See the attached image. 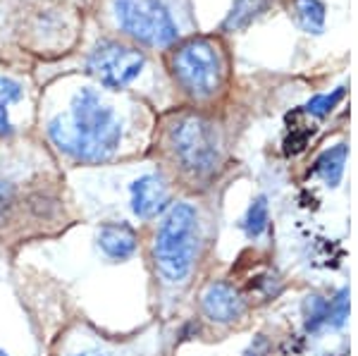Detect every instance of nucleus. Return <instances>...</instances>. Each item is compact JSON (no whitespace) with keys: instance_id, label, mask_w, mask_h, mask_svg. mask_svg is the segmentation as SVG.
Here are the masks:
<instances>
[{"instance_id":"nucleus-1","label":"nucleus","mask_w":358,"mask_h":356,"mask_svg":"<svg viewBox=\"0 0 358 356\" xmlns=\"http://www.w3.org/2000/svg\"><path fill=\"white\" fill-rule=\"evenodd\" d=\"M48 134L67 156L98 163L110 158L122 141V120L94 89H79L69 111L48 124Z\"/></svg>"},{"instance_id":"nucleus-2","label":"nucleus","mask_w":358,"mask_h":356,"mask_svg":"<svg viewBox=\"0 0 358 356\" xmlns=\"http://www.w3.org/2000/svg\"><path fill=\"white\" fill-rule=\"evenodd\" d=\"M201 242L199 208L189 201L172 204L153 237V266L160 283L167 287L187 285L199 263Z\"/></svg>"},{"instance_id":"nucleus-3","label":"nucleus","mask_w":358,"mask_h":356,"mask_svg":"<svg viewBox=\"0 0 358 356\" xmlns=\"http://www.w3.org/2000/svg\"><path fill=\"white\" fill-rule=\"evenodd\" d=\"M170 70L184 94L194 101H213L227 82V55L217 38L196 36L172 50Z\"/></svg>"},{"instance_id":"nucleus-4","label":"nucleus","mask_w":358,"mask_h":356,"mask_svg":"<svg viewBox=\"0 0 358 356\" xmlns=\"http://www.w3.org/2000/svg\"><path fill=\"white\" fill-rule=\"evenodd\" d=\"M167 141L177 165L194 180H208L222 165V131L206 115L187 113L175 118Z\"/></svg>"},{"instance_id":"nucleus-5","label":"nucleus","mask_w":358,"mask_h":356,"mask_svg":"<svg viewBox=\"0 0 358 356\" xmlns=\"http://www.w3.org/2000/svg\"><path fill=\"white\" fill-rule=\"evenodd\" d=\"M120 27L136 41L167 48L179 38V27L160 0H115Z\"/></svg>"},{"instance_id":"nucleus-6","label":"nucleus","mask_w":358,"mask_h":356,"mask_svg":"<svg viewBox=\"0 0 358 356\" xmlns=\"http://www.w3.org/2000/svg\"><path fill=\"white\" fill-rule=\"evenodd\" d=\"M143 57L141 50L129 48L122 43H101L89 57V70L101 84L113 86V89H122L129 82H134L138 72L143 70Z\"/></svg>"},{"instance_id":"nucleus-7","label":"nucleus","mask_w":358,"mask_h":356,"mask_svg":"<svg viewBox=\"0 0 358 356\" xmlns=\"http://www.w3.org/2000/svg\"><path fill=\"white\" fill-rule=\"evenodd\" d=\"M201 311L210 323L215 325H232L246 313V299L239 294L234 285L215 280L201 294Z\"/></svg>"},{"instance_id":"nucleus-8","label":"nucleus","mask_w":358,"mask_h":356,"mask_svg":"<svg viewBox=\"0 0 358 356\" xmlns=\"http://www.w3.org/2000/svg\"><path fill=\"white\" fill-rule=\"evenodd\" d=\"M167 208H170V187L160 175L148 172L131 185V211L136 218L151 220V218L165 213Z\"/></svg>"},{"instance_id":"nucleus-9","label":"nucleus","mask_w":358,"mask_h":356,"mask_svg":"<svg viewBox=\"0 0 358 356\" xmlns=\"http://www.w3.org/2000/svg\"><path fill=\"white\" fill-rule=\"evenodd\" d=\"M136 232L127 222H106L98 232V246L113 261H127L136 251Z\"/></svg>"},{"instance_id":"nucleus-10","label":"nucleus","mask_w":358,"mask_h":356,"mask_svg":"<svg viewBox=\"0 0 358 356\" xmlns=\"http://www.w3.org/2000/svg\"><path fill=\"white\" fill-rule=\"evenodd\" d=\"M289 17L301 31L306 34H322L325 31L327 8L322 0H289Z\"/></svg>"},{"instance_id":"nucleus-11","label":"nucleus","mask_w":358,"mask_h":356,"mask_svg":"<svg viewBox=\"0 0 358 356\" xmlns=\"http://www.w3.org/2000/svg\"><path fill=\"white\" fill-rule=\"evenodd\" d=\"M275 3H280V0H234L227 20L222 22V29L224 31H244L251 22L263 17Z\"/></svg>"},{"instance_id":"nucleus-12","label":"nucleus","mask_w":358,"mask_h":356,"mask_svg":"<svg viewBox=\"0 0 358 356\" xmlns=\"http://www.w3.org/2000/svg\"><path fill=\"white\" fill-rule=\"evenodd\" d=\"M346 143H337V146L327 148L320 158L315 160V175L325 182L327 187H337L344 177V165H346Z\"/></svg>"},{"instance_id":"nucleus-13","label":"nucleus","mask_w":358,"mask_h":356,"mask_svg":"<svg viewBox=\"0 0 358 356\" xmlns=\"http://www.w3.org/2000/svg\"><path fill=\"white\" fill-rule=\"evenodd\" d=\"M241 227H244L248 239H258V237H263V234L268 232V227H270V206H268V201H265L263 197H258L251 206H248Z\"/></svg>"},{"instance_id":"nucleus-14","label":"nucleus","mask_w":358,"mask_h":356,"mask_svg":"<svg viewBox=\"0 0 358 356\" xmlns=\"http://www.w3.org/2000/svg\"><path fill=\"white\" fill-rule=\"evenodd\" d=\"M20 99H22V86L10 77H0V136L13 134V122L8 118V111Z\"/></svg>"},{"instance_id":"nucleus-15","label":"nucleus","mask_w":358,"mask_h":356,"mask_svg":"<svg viewBox=\"0 0 358 356\" xmlns=\"http://www.w3.org/2000/svg\"><path fill=\"white\" fill-rule=\"evenodd\" d=\"M303 320H306V330L317 332L322 328H327V299L322 297H308L303 301Z\"/></svg>"},{"instance_id":"nucleus-16","label":"nucleus","mask_w":358,"mask_h":356,"mask_svg":"<svg viewBox=\"0 0 358 356\" xmlns=\"http://www.w3.org/2000/svg\"><path fill=\"white\" fill-rule=\"evenodd\" d=\"M346 318H349V290L342 287L332 299H327V328H344Z\"/></svg>"},{"instance_id":"nucleus-17","label":"nucleus","mask_w":358,"mask_h":356,"mask_svg":"<svg viewBox=\"0 0 358 356\" xmlns=\"http://www.w3.org/2000/svg\"><path fill=\"white\" fill-rule=\"evenodd\" d=\"M342 99H344V86L334 89L332 94H317L306 103V113L313 115V118H327L342 103Z\"/></svg>"},{"instance_id":"nucleus-18","label":"nucleus","mask_w":358,"mask_h":356,"mask_svg":"<svg viewBox=\"0 0 358 356\" xmlns=\"http://www.w3.org/2000/svg\"><path fill=\"white\" fill-rule=\"evenodd\" d=\"M15 199H17V192L10 182H0V225L8 220V215L13 213L15 208Z\"/></svg>"},{"instance_id":"nucleus-19","label":"nucleus","mask_w":358,"mask_h":356,"mask_svg":"<svg viewBox=\"0 0 358 356\" xmlns=\"http://www.w3.org/2000/svg\"><path fill=\"white\" fill-rule=\"evenodd\" d=\"M72 356H113V354L101 352V349H86V352H79V354H72Z\"/></svg>"},{"instance_id":"nucleus-20","label":"nucleus","mask_w":358,"mask_h":356,"mask_svg":"<svg viewBox=\"0 0 358 356\" xmlns=\"http://www.w3.org/2000/svg\"><path fill=\"white\" fill-rule=\"evenodd\" d=\"M0 356H5V354H0Z\"/></svg>"}]
</instances>
